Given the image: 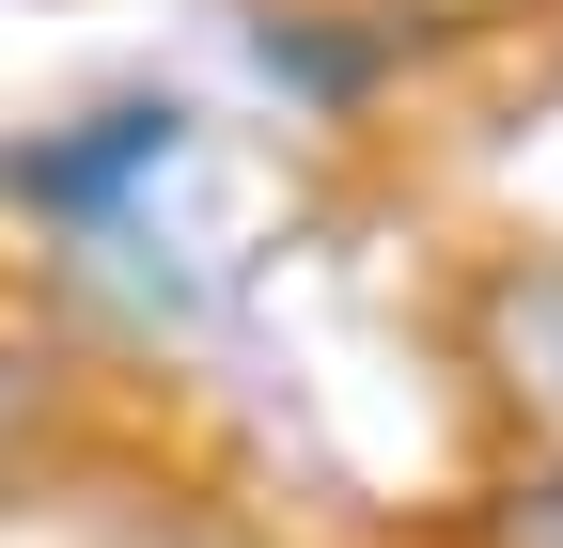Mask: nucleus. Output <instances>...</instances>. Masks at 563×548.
I'll use <instances>...</instances> for the list:
<instances>
[{
	"instance_id": "obj_1",
	"label": "nucleus",
	"mask_w": 563,
	"mask_h": 548,
	"mask_svg": "<svg viewBox=\"0 0 563 548\" xmlns=\"http://www.w3.org/2000/svg\"><path fill=\"white\" fill-rule=\"evenodd\" d=\"M439 361L470 376L501 470H563V235H485L439 283Z\"/></svg>"
},
{
	"instance_id": "obj_2",
	"label": "nucleus",
	"mask_w": 563,
	"mask_h": 548,
	"mask_svg": "<svg viewBox=\"0 0 563 548\" xmlns=\"http://www.w3.org/2000/svg\"><path fill=\"white\" fill-rule=\"evenodd\" d=\"M141 157H173V110H110V142L16 157V188H32V204H95V188H110V173H141Z\"/></svg>"
},
{
	"instance_id": "obj_3",
	"label": "nucleus",
	"mask_w": 563,
	"mask_h": 548,
	"mask_svg": "<svg viewBox=\"0 0 563 548\" xmlns=\"http://www.w3.org/2000/svg\"><path fill=\"white\" fill-rule=\"evenodd\" d=\"M63 407H79V361H63L47 329H0V470H16V454L63 424Z\"/></svg>"
},
{
	"instance_id": "obj_4",
	"label": "nucleus",
	"mask_w": 563,
	"mask_h": 548,
	"mask_svg": "<svg viewBox=\"0 0 563 548\" xmlns=\"http://www.w3.org/2000/svg\"><path fill=\"white\" fill-rule=\"evenodd\" d=\"M439 548H563V470H485Z\"/></svg>"
},
{
	"instance_id": "obj_5",
	"label": "nucleus",
	"mask_w": 563,
	"mask_h": 548,
	"mask_svg": "<svg viewBox=\"0 0 563 548\" xmlns=\"http://www.w3.org/2000/svg\"><path fill=\"white\" fill-rule=\"evenodd\" d=\"M376 17L439 47V32H501V17H548V0H376Z\"/></svg>"
}]
</instances>
